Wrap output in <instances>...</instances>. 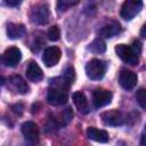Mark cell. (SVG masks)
Masks as SVG:
<instances>
[{
  "label": "cell",
  "instance_id": "6da1fadb",
  "mask_svg": "<svg viewBox=\"0 0 146 146\" xmlns=\"http://www.w3.org/2000/svg\"><path fill=\"white\" fill-rule=\"evenodd\" d=\"M106 72V65L103 60L94 58L88 62L86 65V73L87 76L91 80H100Z\"/></svg>",
  "mask_w": 146,
  "mask_h": 146
},
{
  "label": "cell",
  "instance_id": "7a4b0ae2",
  "mask_svg": "<svg viewBox=\"0 0 146 146\" xmlns=\"http://www.w3.org/2000/svg\"><path fill=\"white\" fill-rule=\"evenodd\" d=\"M143 8V2L139 0H127L123 2L121 7L120 15L123 19L130 21Z\"/></svg>",
  "mask_w": 146,
  "mask_h": 146
},
{
  "label": "cell",
  "instance_id": "3957f363",
  "mask_svg": "<svg viewBox=\"0 0 146 146\" xmlns=\"http://www.w3.org/2000/svg\"><path fill=\"white\" fill-rule=\"evenodd\" d=\"M115 52L116 55L127 64H130V65H137L138 62H139V58H138V55L132 50L131 46H128V44H117L115 46Z\"/></svg>",
  "mask_w": 146,
  "mask_h": 146
},
{
  "label": "cell",
  "instance_id": "277c9868",
  "mask_svg": "<svg viewBox=\"0 0 146 146\" xmlns=\"http://www.w3.org/2000/svg\"><path fill=\"white\" fill-rule=\"evenodd\" d=\"M47 100L50 105L59 106L67 102V94L64 89L57 87H50L47 94Z\"/></svg>",
  "mask_w": 146,
  "mask_h": 146
},
{
  "label": "cell",
  "instance_id": "5b68a950",
  "mask_svg": "<svg viewBox=\"0 0 146 146\" xmlns=\"http://www.w3.org/2000/svg\"><path fill=\"white\" fill-rule=\"evenodd\" d=\"M138 78L137 74L128 68H122L119 75V83L125 90H131L137 84Z\"/></svg>",
  "mask_w": 146,
  "mask_h": 146
},
{
  "label": "cell",
  "instance_id": "8992f818",
  "mask_svg": "<svg viewBox=\"0 0 146 146\" xmlns=\"http://www.w3.org/2000/svg\"><path fill=\"white\" fill-rule=\"evenodd\" d=\"M22 133H23L25 140L29 141L30 144H35L39 139L38 125L32 121H27L22 124Z\"/></svg>",
  "mask_w": 146,
  "mask_h": 146
},
{
  "label": "cell",
  "instance_id": "52a82bcc",
  "mask_svg": "<svg viewBox=\"0 0 146 146\" xmlns=\"http://www.w3.org/2000/svg\"><path fill=\"white\" fill-rule=\"evenodd\" d=\"M60 50L59 48L55 47V46H51V47H48L44 49L43 51V55H42V62L44 63L46 66L48 67H51V66H55L59 59H60Z\"/></svg>",
  "mask_w": 146,
  "mask_h": 146
},
{
  "label": "cell",
  "instance_id": "ba28073f",
  "mask_svg": "<svg viewBox=\"0 0 146 146\" xmlns=\"http://www.w3.org/2000/svg\"><path fill=\"white\" fill-rule=\"evenodd\" d=\"M100 119L107 125H121L124 122L123 114L117 110H111V111L103 112L100 114Z\"/></svg>",
  "mask_w": 146,
  "mask_h": 146
},
{
  "label": "cell",
  "instance_id": "9c48e42d",
  "mask_svg": "<svg viewBox=\"0 0 146 146\" xmlns=\"http://www.w3.org/2000/svg\"><path fill=\"white\" fill-rule=\"evenodd\" d=\"M112 98H113L112 92L110 90L103 89V88L96 89L92 94V99H94V104L96 107L106 106L107 104H110L112 102Z\"/></svg>",
  "mask_w": 146,
  "mask_h": 146
},
{
  "label": "cell",
  "instance_id": "30bf717a",
  "mask_svg": "<svg viewBox=\"0 0 146 146\" xmlns=\"http://www.w3.org/2000/svg\"><path fill=\"white\" fill-rule=\"evenodd\" d=\"M21 58H22V52L16 47H10V48L6 49V51L3 52V56H2V60H3L5 65L8 67H15L19 63Z\"/></svg>",
  "mask_w": 146,
  "mask_h": 146
},
{
  "label": "cell",
  "instance_id": "8fae6325",
  "mask_svg": "<svg viewBox=\"0 0 146 146\" xmlns=\"http://www.w3.org/2000/svg\"><path fill=\"white\" fill-rule=\"evenodd\" d=\"M31 17H32V21L36 24H46L48 22V18H49V10H48V7L46 5H40L38 6L36 8H34L32 10V14H31Z\"/></svg>",
  "mask_w": 146,
  "mask_h": 146
},
{
  "label": "cell",
  "instance_id": "7c38bea8",
  "mask_svg": "<svg viewBox=\"0 0 146 146\" xmlns=\"http://www.w3.org/2000/svg\"><path fill=\"white\" fill-rule=\"evenodd\" d=\"M27 79L32 82H39L42 80L43 78V73L42 70L40 68V66L35 63V62H31L27 67H26V72H25Z\"/></svg>",
  "mask_w": 146,
  "mask_h": 146
},
{
  "label": "cell",
  "instance_id": "4fadbf2b",
  "mask_svg": "<svg viewBox=\"0 0 146 146\" xmlns=\"http://www.w3.org/2000/svg\"><path fill=\"white\" fill-rule=\"evenodd\" d=\"M72 99H73V103L76 107V110L80 112V113H88L89 111V106H88V102H87V98H86V95L82 92V91H75L73 95H72Z\"/></svg>",
  "mask_w": 146,
  "mask_h": 146
},
{
  "label": "cell",
  "instance_id": "5bb4252c",
  "mask_svg": "<svg viewBox=\"0 0 146 146\" xmlns=\"http://www.w3.org/2000/svg\"><path fill=\"white\" fill-rule=\"evenodd\" d=\"M87 136L89 139L95 140L97 143H107L108 141V133L105 130H100L95 127H89L87 129Z\"/></svg>",
  "mask_w": 146,
  "mask_h": 146
},
{
  "label": "cell",
  "instance_id": "9a60e30c",
  "mask_svg": "<svg viewBox=\"0 0 146 146\" xmlns=\"http://www.w3.org/2000/svg\"><path fill=\"white\" fill-rule=\"evenodd\" d=\"M7 34L10 39H21L25 35V26L23 24L9 23L7 25Z\"/></svg>",
  "mask_w": 146,
  "mask_h": 146
},
{
  "label": "cell",
  "instance_id": "2e32d148",
  "mask_svg": "<svg viewBox=\"0 0 146 146\" xmlns=\"http://www.w3.org/2000/svg\"><path fill=\"white\" fill-rule=\"evenodd\" d=\"M121 31V27H120V24L115 23V22H112L110 24H106L104 25L103 27H100L99 30V35L100 36H104V38H112L116 34H119Z\"/></svg>",
  "mask_w": 146,
  "mask_h": 146
},
{
  "label": "cell",
  "instance_id": "e0dca14e",
  "mask_svg": "<svg viewBox=\"0 0 146 146\" xmlns=\"http://www.w3.org/2000/svg\"><path fill=\"white\" fill-rule=\"evenodd\" d=\"M9 81H10L13 88H14L17 92H19V94H25V92H27L29 86H27V83L25 82V80H24L21 75H13Z\"/></svg>",
  "mask_w": 146,
  "mask_h": 146
},
{
  "label": "cell",
  "instance_id": "ac0fdd59",
  "mask_svg": "<svg viewBox=\"0 0 146 146\" xmlns=\"http://www.w3.org/2000/svg\"><path fill=\"white\" fill-rule=\"evenodd\" d=\"M73 119V113H72V110L68 107L66 110H64L58 117H54V121L59 124V125H66L71 120Z\"/></svg>",
  "mask_w": 146,
  "mask_h": 146
},
{
  "label": "cell",
  "instance_id": "d6986e66",
  "mask_svg": "<svg viewBox=\"0 0 146 146\" xmlns=\"http://www.w3.org/2000/svg\"><path fill=\"white\" fill-rule=\"evenodd\" d=\"M88 50L94 52V54H102L106 50V44L104 42L103 39L98 38L96 40H94L89 46H88Z\"/></svg>",
  "mask_w": 146,
  "mask_h": 146
},
{
  "label": "cell",
  "instance_id": "ffe728a7",
  "mask_svg": "<svg viewBox=\"0 0 146 146\" xmlns=\"http://www.w3.org/2000/svg\"><path fill=\"white\" fill-rule=\"evenodd\" d=\"M62 79L64 80L66 87L68 88V87L74 82V79H75V72H74V70H73L72 67H67V68L65 70L64 74H63Z\"/></svg>",
  "mask_w": 146,
  "mask_h": 146
},
{
  "label": "cell",
  "instance_id": "44dd1931",
  "mask_svg": "<svg viewBox=\"0 0 146 146\" xmlns=\"http://www.w3.org/2000/svg\"><path fill=\"white\" fill-rule=\"evenodd\" d=\"M136 100L139 104V106L144 110H146V88H140L136 92Z\"/></svg>",
  "mask_w": 146,
  "mask_h": 146
},
{
  "label": "cell",
  "instance_id": "7402d4cb",
  "mask_svg": "<svg viewBox=\"0 0 146 146\" xmlns=\"http://www.w3.org/2000/svg\"><path fill=\"white\" fill-rule=\"evenodd\" d=\"M47 36H48V39H49L50 41H57V40L59 39V36H60V31H59V29H58L57 26H51V27L48 30V32H47Z\"/></svg>",
  "mask_w": 146,
  "mask_h": 146
},
{
  "label": "cell",
  "instance_id": "603a6c76",
  "mask_svg": "<svg viewBox=\"0 0 146 146\" xmlns=\"http://www.w3.org/2000/svg\"><path fill=\"white\" fill-rule=\"evenodd\" d=\"M79 2L78 1H66V0H64V1H58L57 2V7H58V9L59 10H66L67 8H70V7H73V6H75V5H78Z\"/></svg>",
  "mask_w": 146,
  "mask_h": 146
},
{
  "label": "cell",
  "instance_id": "cb8c5ba5",
  "mask_svg": "<svg viewBox=\"0 0 146 146\" xmlns=\"http://www.w3.org/2000/svg\"><path fill=\"white\" fill-rule=\"evenodd\" d=\"M131 48H132V50L137 54V55H139L140 54V51H141V43H140V41H135L133 43H132V46H131Z\"/></svg>",
  "mask_w": 146,
  "mask_h": 146
},
{
  "label": "cell",
  "instance_id": "d4e9b609",
  "mask_svg": "<svg viewBox=\"0 0 146 146\" xmlns=\"http://www.w3.org/2000/svg\"><path fill=\"white\" fill-rule=\"evenodd\" d=\"M21 0H7L6 1V3L8 5V6H10V7H16V6H18V5H21Z\"/></svg>",
  "mask_w": 146,
  "mask_h": 146
},
{
  "label": "cell",
  "instance_id": "484cf974",
  "mask_svg": "<svg viewBox=\"0 0 146 146\" xmlns=\"http://www.w3.org/2000/svg\"><path fill=\"white\" fill-rule=\"evenodd\" d=\"M141 145L143 146H146V124H145V130L143 132V136H141Z\"/></svg>",
  "mask_w": 146,
  "mask_h": 146
},
{
  "label": "cell",
  "instance_id": "4316f807",
  "mask_svg": "<svg viewBox=\"0 0 146 146\" xmlns=\"http://www.w3.org/2000/svg\"><path fill=\"white\" fill-rule=\"evenodd\" d=\"M140 35L144 36V38H146V23L143 25V27H141V30H140Z\"/></svg>",
  "mask_w": 146,
  "mask_h": 146
},
{
  "label": "cell",
  "instance_id": "83f0119b",
  "mask_svg": "<svg viewBox=\"0 0 146 146\" xmlns=\"http://www.w3.org/2000/svg\"><path fill=\"white\" fill-rule=\"evenodd\" d=\"M116 146H127V144H125V143H124L123 140H120V141H117Z\"/></svg>",
  "mask_w": 146,
  "mask_h": 146
}]
</instances>
